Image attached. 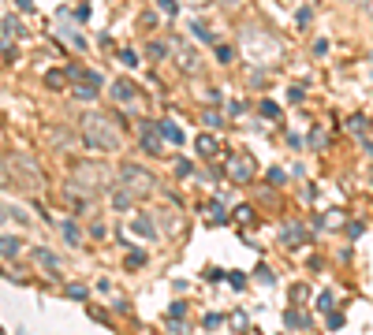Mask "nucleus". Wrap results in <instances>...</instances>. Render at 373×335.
Listing matches in <instances>:
<instances>
[{
  "label": "nucleus",
  "mask_w": 373,
  "mask_h": 335,
  "mask_svg": "<svg viewBox=\"0 0 373 335\" xmlns=\"http://www.w3.org/2000/svg\"><path fill=\"white\" fill-rule=\"evenodd\" d=\"M83 138H86V146L105 149V153L120 149V142H123L116 120H112V116H105V112H86L83 116Z\"/></svg>",
  "instance_id": "nucleus-1"
},
{
  "label": "nucleus",
  "mask_w": 373,
  "mask_h": 335,
  "mask_svg": "<svg viewBox=\"0 0 373 335\" xmlns=\"http://www.w3.org/2000/svg\"><path fill=\"white\" fill-rule=\"evenodd\" d=\"M120 186L131 190L134 197H150L153 190H157V179H153L145 168H139V164H123L120 168Z\"/></svg>",
  "instance_id": "nucleus-2"
},
{
  "label": "nucleus",
  "mask_w": 373,
  "mask_h": 335,
  "mask_svg": "<svg viewBox=\"0 0 373 335\" xmlns=\"http://www.w3.org/2000/svg\"><path fill=\"white\" fill-rule=\"evenodd\" d=\"M75 186H86V190H101L108 186V168L105 164H75Z\"/></svg>",
  "instance_id": "nucleus-3"
},
{
  "label": "nucleus",
  "mask_w": 373,
  "mask_h": 335,
  "mask_svg": "<svg viewBox=\"0 0 373 335\" xmlns=\"http://www.w3.org/2000/svg\"><path fill=\"white\" fill-rule=\"evenodd\" d=\"M71 78H79L75 83V101H94L97 89H101V83H105L97 71H75V67H71Z\"/></svg>",
  "instance_id": "nucleus-4"
},
{
  "label": "nucleus",
  "mask_w": 373,
  "mask_h": 335,
  "mask_svg": "<svg viewBox=\"0 0 373 335\" xmlns=\"http://www.w3.org/2000/svg\"><path fill=\"white\" fill-rule=\"evenodd\" d=\"M254 171H258V164H254V157H247V153H239V157L228 160V179H232V183H239V186L250 183Z\"/></svg>",
  "instance_id": "nucleus-5"
},
{
  "label": "nucleus",
  "mask_w": 373,
  "mask_h": 335,
  "mask_svg": "<svg viewBox=\"0 0 373 335\" xmlns=\"http://www.w3.org/2000/svg\"><path fill=\"white\" fill-rule=\"evenodd\" d=\"M172 56H176V63L187 71V75H190V71H198V52L190 49V45H172Z\"/></svg>",
  "instance_id": "nucleus-6"
},
{
  "label": "nucleus",
  "mask_w": 373,
  "mask_h": 335,
  "mask_svg": "<svg viewBox=\"0 0 373 335\" xmlns=\"http://www.w3.org/2000/svg\"><path fill=\"white\" fill-rule=\"evenodd\" d=\"M157 134H161V123H142V149H145V153H153V157L161 153Z\"/></svg>",
  "instance_id": "nucleus-7"
},
{
  "label": "nucleus",
  "mask_w": 373,
  "mask_h": 335,
  "mask_svg": "<svg viewBox=\"0 0 373 335\" xmlns=\"http://www.w3.org/2000/svg\"><path fill=\"white\" fill-rule=\"evenodd\" d=\"M8 168H19L26 183H38V179H41L38 171H34V160L30 157H8Z\"/></svg>",
  "instance_id": "nucleus-8"
},
{
  "label": "nucleus",
  "mask_w": 373,
  "mask_h": 335,
  "mask_svg": "<svg viewBox=\"0 0 373 335\" xmlns=\"http://www.w3.org/2000/svg\"><path fill=\"white\" fill-rule=\"evenodd\" d=\"M194 146H198L202 157H216V153H221V138H216V134H198Z\"/></svg>",
  "instance_id": "nucleus-9"
},
{
  "label": "nucleus",
  "mask_w": 373,
  "mask_h": 335,
  "mask_svg": "<svg viewBox=\"0 0 373 335\" xmlns=\"http://www.w3.org/2000/svg\"><path fill=\"white\" fill-rule=\"evenodd\" d=\"M161 138H168L172 142V146H183V131H179V127L176 123H172V120H161Z\"/></svg>",
  "instance_id": "nucleus-10"
},
{
  "label": "nucleus",
  "mask_w": 373,
  "mask_h": 335,
  "mask_svg": "<svg viewBox=\"0 0 373 335\" xmlns=\"http://www.w3.org/2000/svg\"><path fill=\"white\" fill-rule=\"evenodd\" d=\"M306 231H299V224H288L284 231H280V242H288V246H303Z\"/></svg>",
  "instance_id": "nucleus-11"
},
{
  "label": "nucleus",
  "mask_w": 373,
  "mask_h": 335,
  "mask_svg": "<svg viewBox=\"0 0 373 335\" xmlns=\"http://www.w3.org/2000/svg\"><path fill=\"white\" fill-rule=\"evenodd\" d=\"M112 97L116 101H139V94H134V86L127 83V78H120V83L112 86Z\"/></svg>",
  "instance_id": "nucleus-12"
},
{
  "label": "nucleus",
  "mask_w": 373,
  "mask_h": 335,
  "mask_svg": "<svg viewBox=\"0 0 373 335\" xmlns=\"http://www.w3.org/2000/svg\"><path fill=\"white\" fill-rule=\"evenodd\" d=\"M190 34H194L198 41H209V45H221V41H216V34L209 30L205 23H198V19H190Z\"/></svg>",
  "instance_id": "nucleus-13"
},
{
  "label": "nucleus",
  "mask_w": 373,
  "mask_h": 335,
  "mask_svg": "<svg viewBox=\"0 0 373 335\" xmlns=\"http://www.w3.org/2000/svg\"><path fill=\"white\" fill-rule=\"evenodd\" d=\"M131 202H134V194H131V190H123V186L112 194V209H120V213L131 209Z\"/></svg>",
  "instance_id": "nucleus-14"
},
{
  "label": "nucleus",
  "mask_w": 373,
  "mask_h": 335,
  "mask_svg": "<svg viewBox=\"0 0 373 335\" xmlns=\"http://www.w3.org/2000/svg\"><path fill=\"white\" fill-rule=\"evenodd\" d=\"M131 228H134V231H139V235H142V239H157V231H153V224H150V220H145V216H134V224H131Z\"/></svg>",
  "instance_id": "nucleus-15"
},
{
  "label": "nucleus",
  "mask_w": 373,
  "mask_h": 335,
  "mask_svg": "<svg viewBox=\"0 0 373 335\" xmlns=\"http://www.w3.org/2000/svg\"><path fill=\"white\" fill-rule=\"evenodd\" d=\"M45 86H49V89H63V86H68V75H63V71H45Z\"/></svg>",
  "instance_id": "nucleus-16"
},
{
  "label": "nucleus",
  "mask_w": 373,
  "mask_h": 335,
  "mask_svg": "<svg viewBox=\"0 0 373 335\" xmlns=\"http://www.w3.org/2000/svg\"><path fill=\"white\" fill-rule=\"evenodd\" d=\"M60 228H63V239H68L71 246H79V242H83V231H79L75 224H60Z\"/></svg>",
  "instance_id": "nucleus-17"
},
{
  "label": "nucleus",
  "mask_w": 373,
  "mask_h": 335,
  "mask_svg": "<svg viewBox=\"0 0 373 335\" xmlns=\"http://www.w3.org/2000/svg\"><path fill=\"white\" fill-rule=\"evenodd\" d=\"M157 12L165 15V19H176V12H179V4L176 0H157Z\"/></svg>",
  "instance_id": "nucleus-18"
},
{
  "label": "nucleus",
  "mask_w": 373,
  "mask_h": 335,
  "mask_svg": "<svg viewBox=\"0 0 373 335\" xmlns=\"http://www.w3.org/2000/svg\"><path fill=\"white\" fill-rule=\"evenodd\" d=\"M12 34H19V26H15V15H4V45L12 41Z\"/></svg>",
  "instance_id": "nucleus-19"
},
{
  "label": "nucleus",
  "mask_w": 373,
  "mask_h": 335,
  "mask_svg": "<svg viewBox=\"0 0 373 335\" xmlns=\"http://www.w3.org/2000/svg\"><path fill=\"white\" fill-rule=\"evenodd\" d=\"M216 60H221V63H232V60H235V49H232V45H216Z\"/></svg>",
  "instance_id": "nucleus-20"
},
{
  "label": "nucleus",
  "mask_w": 373,
  "mask_h": 335,
  "mask_svg": "<svg viewBox=\"0 0 373 335\" xmlns=\"http://www.w3.org/2000/svg\"><path fill=\"white\" fill-rule=\"evenodd\" d=\"M38 257H41V265L49 268V272H60V268H57V257H52L49 250H38Z\"/></svg>",
  "instance_id": "nucleus-21"
},
{
  "label": "nucleus",
  "mask_w": 373,
  "mask_h": 335,
  "mask_svg": "<svg viewBox=\"0 0 373 335\" xmlns=\"http://www.w3.org/2000/svg\"><path fill=\"white\" fill-rule=\"evenodd\" d=\"M202 120H205L209 127H221V123H224V116H221V112H213V108H205V112H202Z\"/></svg>",
  "instance_id": "nucleus-22"
},
{
  "label": "nucleus",
  "mask_w": 373,
  "mask_h": 335,
  "mask_svg": "<svg viewBox=\"0 0 373 335\" xmlns=\"http://www.w3.org/2000/svg\"><path fill=\"white\" fill-rule=\"evenodd\" d=\"M145 265V253L142 250H131V257H127V268H142Z\"/></svg>",
  "instance_id": "nucleus-23"
},
{
  "label": "nucleus",
  "mask_w": 373,
  "mask_h": 335,
  "mask_svg": "<svg viewBox=\"0 0 373 335\" xmlns=\"http://www.w3.org/2000/svg\"><path fill=\"white\" fill-rule=\"evenodd\" d=\"M258 108H261V116H265V120H276V116H280V108L272 105V101H261Z\"/></svg>",
  "instance_id": "nucleus-24"
},
{
  "label": "nucleus",
  "mask_w": 373,
  "mask_h": 335,
  "mask_svg": "<svg viewBox=\"0 0 373 335\" xmlns=\"http://www.w3.org/2000/svg\"><path fill=\"white\" fill-rule=\"evenodd\" d=\"M15 253H19V242L12 235H4V257H15Z\"/></svg>",
  "instance_id": "nucleus-25"
},
{
  "label": "nucleus",
  "mask_w": 373,
  "mask_h": 335,
  "mask_svg": "<svg viewBox=\"0 0 373 335\" xmlns=\"http://www.w3.org/2000/svg\"><path fill=\"white\" fill-rule=\"evenodd\" d=\"M250 216H254L250 205H239V209H235V220H239V224H250Z\"/></svg>",
  "instance_id": "nucleus-26"
},
{
  "label": "nucleus",
  "mask_w": 373,
  "mask_h": 335,
  "mask_svg": "<svg viewBox=\"0 0 373 335\" xmlns=\"http://www.w3.org/2000/svg\"><path fill=\"white\" fill-rule=\"evenodd\" d=\"M332 302H336V298H332V291H325L321 298H317V310H332Z\"/></svg>",
  "instance_id": "nucleus-27"
},
{
  "label": "nucleus",
  "mask_w": 373,
  "mask_h": 335,
  "mask_svg": "<svg viewBox=\"0 0 373 335\" xmlns=\"http://www.w3.org/2000/svg\"><path fill=\"white\" fill-rule=\"evenodd\" d=\"M120 63H127V67H134V63H139V52H120Z\"/></svg>",
  "instance_id": "nucleus-28"
},
{
  "label": "nucleus",
  "mask_w": 373,
  "mask_h": 335,
  "mask_svg": "<svg viewBox=\"0 0 373 335\" xmlns=\"http://www.w3.org/2000/svg\"><path fill=\"white\" fill-rule=\"evenodd\" d=\"M228 283L235 287V291H243V283H247V276H243V272H232V276H228Z\"/></svg>",
  "instance_id": "nucleus-29"
},
{
  "label": "nucleus",
  "mask_w": 373,
  "mask_h": 335,
  "mask_svg": "<svg viewBox=\"0 0 373 335\" xmlns=\"http://www.w3.org/2000/svg\"><path fill=\"white\" fill-rule=\"evenodd\" d=\"M288 324H291V328H306V321H303V316H299L295 310L288 313Z\"/></svg>",
  "instance_id": "nucleus-30"
},
{
  "label": "nucleus",
  "mask_w": 373,
  "mask_h": 335,
  "mask_svg": "<svg viewBox=\"0 0 373 335\" xmlns=\"http://www.w3.org/2000/svg\"><path fill=\"white\" fill-rule=\"evenodd\" d=\"M325 52H329V41L317 38V41H314V56H325Z\"/></svg>",
  "instance_id": "nucleus-31"
},
{
  "label": "nucleus",
  "mask_w": 373,
  "mask_h": 335,
  "mask_svg": "<svg viewBox=\"0 0 373 335\" xmlns=\"http://www.w3.org/2000/svg\"><path fill=\"white\" fill-rule=\"evenodd\" d=\"M310 15H314L310 8H299V26H310Z\"/></svg>",
  "instance_id": "nucleus-32"
},
{
  "label": "nucleus",
  "mask_w": 373,
  "mask_h": 335,
  "mask_svg": "<svg viewBox=\"0 0 373 335\" xmlns=\"http://www.w3.org/2000/svg\"><path fill=\"white\" fill-rule=\"evenodd\" d=\"M142 26H145V30H153V26H157V15L145 12V15H142Z\"/></svg>",
  "instance_id": "nucleus-33"
},
{
  "label": "nucleus",
  "mask_w": 373,
  "mask_h": 335,
  "mask_svg": "<svg viewBox=\"0 0 373 335\" xmlns=\"http://www.w3.org/2000/svg\"><path fill=\"white\" fill-rule=\"evenodd\" d=\"M165 52H168L165 45H150V56H153V60H161V56H165Z\"/></svg>",
  "instance_id": "nucleus-34"
},
{
  "label": "nucleus",
  "mask_w": 373,
  "mask_h": 335,
  "mask_svg": "<svg viewBox=\"0 0 373 335\" xmlns=\"http://www.w3.org/2000/svg\"><path fill=\"white\" fill-rule=\"evenodd\" d=\"M68 294H71V298H79V302H83V298H86V287H68Z\"/></svg>",
  "instance_id": "nucleus-35"
},
{
  "label": "nucleus",
  "mask_w": 373,
  "mask_h": 335,
  "mask_svg": "<svg viewBox=\"0 0 373 335\" xmlns=\"http://www.w3.org/2000/svg\"><path fill=\"white\" fill-rule=\"evenodd\" d=\"M90 235H94V239H105L108 228H105V224H94V231H90Z\"/></svg>",
  "instance_id": "nucleus-36"
},
{
  "label": "nucleus",
  "mask_w": 373,
  "mask_h": 335,
  "mask_svg": "<svg viewBox=\"0 0 373 335\" xmlns=\"http://www.w3.org/2000/svg\"><path fill=\"white\" fill-rule=\"evenodd\" d=\"M340 324H343V316H340V313H329V328L336 332V328H340Z\"/></svg>",
  "instance_id": "nucleus-37"
},
{
  "label": "nucleus",
  "mask_w": 373,
  "mask_h": 335,
  "mask_svg": "<svg viewBox=\"0 0 373 335\" xmlns=\"http://www.w3.org/2000/svg\"><path fill=\"white\" fill-rule=\"evenodd\" d=\"M216 4H224V8H239L243 0H216Z\"/></svg>",
  "instance_id": "nucleus-38"
},
{
  "label": "nucleus",
  "mask_w": 373,
  "mask_h": 335,
  "mask_svg": "<svg viewBox=\"0 0 373 335\" xmlns=\"http://www.w3.org/2000/svg\"><path fill=\"white\" fill-rule=\"evenodd\" d=\"M187 4H194V8H202V4H209V0H187Z\"/></svg>",
  "instance_id": "nucleus-39"
}]
</instances>
